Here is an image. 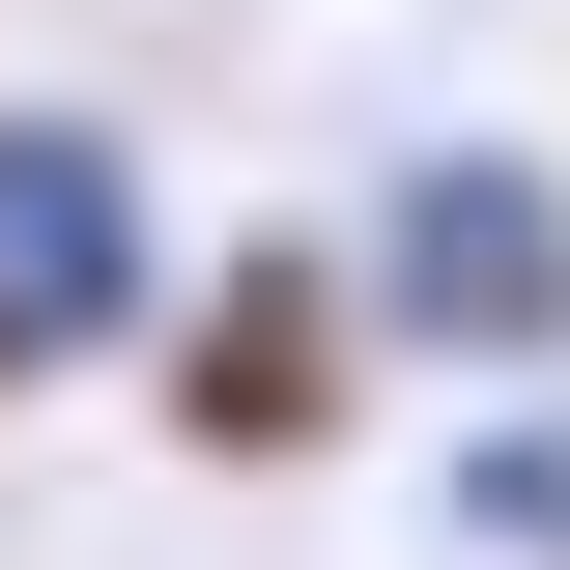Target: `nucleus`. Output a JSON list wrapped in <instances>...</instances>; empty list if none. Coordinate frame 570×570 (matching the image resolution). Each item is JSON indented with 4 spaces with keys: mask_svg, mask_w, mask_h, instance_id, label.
<instances>
[{
    "mask_svg": "<svg viewBox=\"0 0 570 570\" xmlns=\"http://www.w3.org/2000/svg\"><path fill=\"white\" fill-rule=\"evenodd\" d=\"M343 285L400 314L428 371H542V343H570V171H542V142H428L400 228H371Z\"/></svg>",
    "mask_w": 570,
    "mask_h": 570,
    "instance_id": "obj_1",
    "label": "nucleus"
},
{
    "mask_svg": "<svg viewBox=\"0 0 570 570\" xmlns=\"http://www.w3.org/2000/svg\"><path fill=\"white\" fill-rule=\"evenodd\" d=\"M343 343H371V285H343V257H228L200 314H142V371H171V456H228V485L343 456Z\"/></svg>",
    "mask_w": 570,
    "mask_h": 570,
    "instance_id": "obj_2",
    "label": "nucleus"
},
{
    "mask_svg": "<svg viewBox=\"0 0 570 570\" xmlns=\"http://www.w3.org/2000/svg\"><path fill=\"white\" fill-rule=\"evenodd\" d=\"M142 314V171L115 115H0V343H115Z\"/></svg>",
    "mask_w": 570,
    "mask_h": 570,
    "instance_id": "obj_3",
    "label": "nucleus"
},
{
    "mask_svg": "<svg viewBox=\"0 0 570 570\" xmlns=\"http://www.w3.org/2000/svg\"><path fill=\"white\" fill-rule=\"evenodd\" d=\"M456 513H485L513 570H570V428H485V456H456Z\"/></svg>",
    "mask_w": 570,
    "mask_h": 570,
    "instance_id": "obj_4",
    "label": "nucleus"
}]
</instances>
